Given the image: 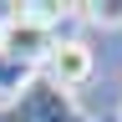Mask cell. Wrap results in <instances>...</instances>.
Returning a JSON list of instances; mask_svg holds the SVG:
<instances>
[{"label":"cell","instance_id":"1","mask_svg":"<svg viewBox=\"0 0 122 122\" xmlns=\"http://www.w3.org/2000/svg\"><path fill=\"white\" fill-rule=\"evenodd\" d=\"M0 122H92L66 86H56L46 71H36L15 97L0 102Z\"/></svg>","mask_w":122,"mask_h":122},{"label":"cell","instance_id":"2","mask_svg":"<svg viewBox=\"0 0 122 122\" xmlns=\"http://www.w3.org/2000/svg\"><path fill=\"white\" fill-rule=\"evenodd\" d=\"M0 51H5L10 61H20L25 71H36V66H46L51 51H56V25L41 20L30 5H20V15L0 30Z\"/></svg>","mask_w":122,"mask_h":122},{"label":"cell","instance_id":"3","mask_svg":"<svg viewBox=\"0 0 122 122\" xmlns=\"http://www.w3.org/2000/svg\"><path fill=\"white\" fill-rule=\"evenodd\" d=\"M92 71H97V56H92L81 41H56L51 61H46V76H51L56 86H66V92L86 86V81H92Z\"/></svg>","mask_w":122,"mask_h":122},{"label":"cell","instance_id":"4","mask_svg":"<svg viewBox=\"0 0 122 122\" xmlns=\"http://www.w3.org/2000/svg\"><path fill=\"white\" fill-rule=\"evenodd\" d=\"M30 76H36V71H25L20 61H10L5 51H0V92H5V97H15V92L30 81Z\"/></svg>","mask_w":122,"mask_h":122},{"label":"cell","instance_id":"5","mask_svg":"<svg viewBox=\"0 0 122 122\" xmlns=\"http://www.w3.org/2000/svg\"><path fill=\"white\" fill-rule=\"evenodd\" d=\"M86 10V20H97V25H122V0H92Z\"/></svg>","mask_w":122,"mask_h":122},{"label":"cell","instance_id":"6","mask_svg":"<svg viewBox=\"0 0 122 122\" xmlns=\"http://www.w3.org/2000/svg\"><path fill=\"white\" fill-rule=\"evenodd\" d=\"M15 15H20V5H10V0H0V30H5V25L15 20Z\"/></svg>","mask_w":122,"mask_h":122},{"label":"cell","instance_id":"7","mask_svg":"<svg viewBox=\"0 0 122 122\" xmlns=\"http://www.w3.org/2000/svg\"><path fill=\"white\" fill-rule=\"evenodd\" d=\"M107 122H112V117H107Z\"/></svg>","mask_w":122,"mask_h":122},{"label":"cell","instance_id":"8","mask_svg":"<svg viewBox=\"0 0 122 122\" xmlns=\"http://www.w3.org/2000/svg\"><path fill=\"white\" fill-rule=\"evenodd\" d=\"M117 122H122V117H117Z\"/></svg>","mask_w":122,"mask_h":122}]
</instances>
